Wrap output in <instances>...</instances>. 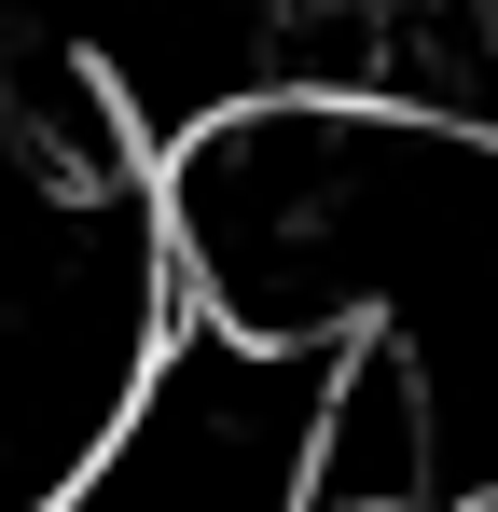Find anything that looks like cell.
I'll return each mask as SVG.
<instances>
[{
    "mask_svg": "<svg viewBox=\"0 0 498 512\" xmlns=\"http://www.w3.org/2000/svg\"><path fill=\"white\" fill-rule=\"evenodd\" d=\"M332 360L346 346H277V333H236V319L194 305L153 402L111 443V471L83 485V512H305Z\"/></svg>",
    "mask_w": 498,
    "mask_h": 512,
    "instance_id": "7a4b0ae2",
    "label": "cell"
},
{
    "mask_svg": "<svg viewBox=\"0 0 498 512\" xmlns=\"http://www.w3.org/2000/svg\"><path fill=\"white\" fill-rule=\"evenodd\" d=\"M194 319L166 180H70L0 263V512H83Z\"/></svg>",
    "mask_w": 498,
    "mask_h": 512,
    "instance_id": "6da1fadb",
    "label": "cell"
}]
</instances>
